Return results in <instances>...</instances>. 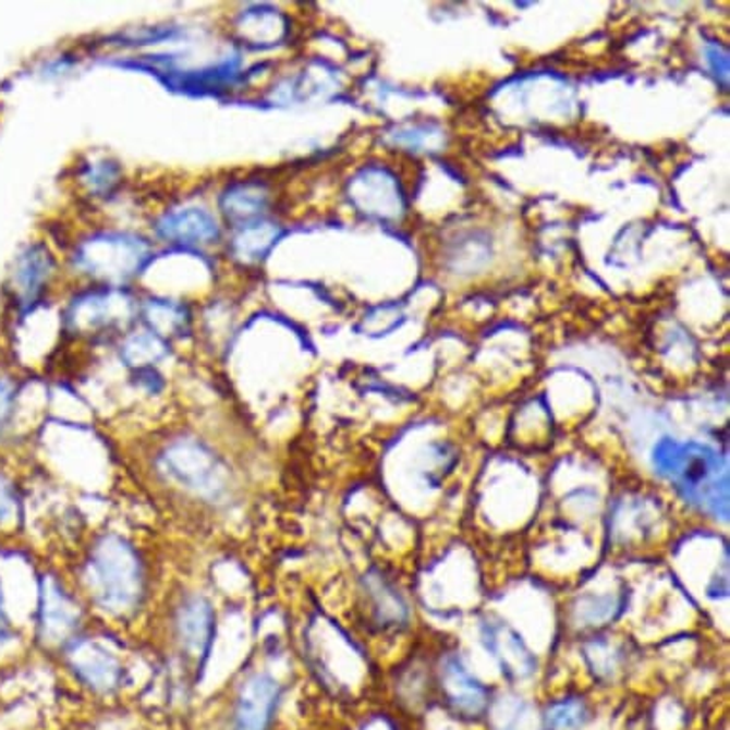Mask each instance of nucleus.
I'll return each instance as SVG.
<instances>
[{
	"label": "nucleus",
	"mask_w": 730,
	"mask_h": 730,
	"mask_svg": "<svg viewBox=\"0 0 730 730\" xmlns=\"http://www.w3.org/2000/svg\"><path fill=\"white\" fill-rule=\"evenodd\" d=\"M60 654L71 676L94 694H113L125 681V666L119 654L85 631Z\"/></svg>",
	"instance_id": "0eeeda50"
},
{
	"label": "nucleus",
	"mask_w": 730,
	"mask_h": 730,
	"mask_svg": "<svg viewBox=\"0 0 730 730\" xmlns=\"http://www.w3.org/2000/svg\"><path fill=\"white\" fill-rule=\"evenodd\" d=\"M14 635H16V631H14L12 622H10L9 612H7V606H4L2 585H0V648L12 643Z\"/></svg>",
	"instance_id": "ddd939ff"
},
{
	"label": "nucleus",
	"mask_w": 730,
	"mask_h": 730,
	"mask_svg": "<svg viewBox=\"0 0 730 730\" xmlns=\"http://www.w3.org/2000/svg\"><path fill=\"white\" fill-rule=\"evenodd\" d=\"M22 509V499L17 494L16 484L7 474L0 473V530L16 522Z\"/></svg>",
	"instance_id": "9b49d317"
},
{
	"label": "nucleus",
	"mask_w": 730,
	"mask_h": 730,
	"mask_svg": "<svg viewBox=\"0 0 730 730\" xmlns=\"http://www.w3.org/2000/svg\"><path fill=\"white\" fill-rule=\"evenodd\" d=\"M142 482L177 514L217 519L238 507L243 474L209 440L174 435L146 453Z\"/></svg>",
	"instance_id": "f257e3e1"
},
{
	"label": "nucleus",
	"mask_w": 730,
	"mask_h": 730,
	"mask_svg": "<svg viewBox=\"0 0 730 730\" xmlns=\"http://www.w3.org/2000/svg\"><path fill=\"white\" fill-rule=\"evenodd\" d=\"M436 684L446 707L461 719H480L490 706V691L476 681L455 656L440 661Z\"/></svg>",
	"instance_id": "6e6552de"
},
{
	"label": "nucleus",
	"mask_w": 730,
	"mask_h": 730,
	"mask_svg": "<svg viewBox=\"0 0 730 730\" xmlns=\"http://www.w3.org/2000/svg\"><path fill=\"white\" fill-rule=\"evenodd\" d=\"M281 698L278 677L268 669H245L233 684L224 730H272Z\"/></svg>",
	"instance_id": "39448f33"
},
{
	"label": "nucleus",
	"mask_w": 730,
	"mask_h": 730,
	"mask_svg": "<svg viewBox=\"0 0 730 730\" xmlns=\"http://www.w3.org/2000/svg\"><path fill=\"white\" fill-rule=\"evenodd\" d=\"M83 631L85 608L81 597L56 575H45L37 608V638L48 650L60 654Z\"/></svg>",
	"instance_id": "423d86ee"
},
{
	"label": "nucleus",
	"mask_w": 730,
	"mask_h": 730,
	"mask_svg": "<svg viewBox=\"0 0 730 730\" xmlns=\"http://www.w3.org/2000/svg\"><path fill=\"white\" fill-rule=\"evenodd\" d=\"M589 719V709L580 698L555 702L545 714V725L551 730H577Z\"/></svg>",
	"instance_id": "9d476101"
},
{
	"label": "nucleus",
	"mask_w": 730,
	"mask_h": 730,
	"mask_svg": "<svg viewBox=\"0 0 730 730\" xmlns=\"http://www.w3.org/2000/svg\"><path fill=\"white\" fill-rule=\"evenodd\" d=\"M77 595L113 622L142 615L154 591V568L131 537L101 532L88 542L77 562Z\"/></svg>",
	"instance_id": "f03ea898"
},
{
	"label": "nucleus",
	"mask_w": 730,
	"mask_h": 730,
	"mask_svg": "<svg viewBox=\"0 0 730 730\" xmlns=\"http://www.w3.org/2000/svg\"><path fill=\"white\" fill-rule=\"evenodd\" d=\"M365 610L369 622L377 630L400 628L407 620V606L404 598L389 582L382 580L381 572L365 574L362 582Z\"/></svg>",
	"instance_id": "1a4fd4ad"
},
{
	"label": "nucleus",
	"mask_w": 730,
	"mask_h": 730,
	"mask_svg": "<svg viewBox=\"0 0 730 730\" xmlns=\"http://www.w3.org/2000/svg\"><path fill=\"white\" fill-rule=\"evenodd\" d=\"M14 398H16L14 385L9 379L0 377V435L9 425L12 412H14Z\"/></svg>",
	"instance_id": "f8f14e48"
},
{
	"label": "nucleus",
	"mask_w": 730,
	"mask_h": 730,
	"mask_svg": "<svg viewBox=\"0 0 730 730\" xmlns=\"http://www.w3.org/2000/svg\"><path fill=\"white\" fill-rule=\"evenodd\" d=\"M165 650L194 681L209 664L217 638V608L202 591L172 593L163 618Z\"/></svg>",
	"instance_id": "20e7f679"
},
{
	"label": "nucleus",
	"mask_w": 730,
	"mask_h": 730,
	"mask_svg": "<svg viewBox=\"0 0 730 730\" xmlns=\"http://www.w3.org/2000/svg\"><path fill=\"white\" fill-rule=\"evenodd\" d=\"M654 469L677 494L714 519H729V466L702 443L661 440L654 450Z\"/></svg>",
	"instance_id": "7ed1b4c3"
}]
</instances>
